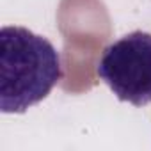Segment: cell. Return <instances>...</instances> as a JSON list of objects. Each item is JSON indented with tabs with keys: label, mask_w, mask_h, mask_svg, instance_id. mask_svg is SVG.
Instances as JSON below:
<instances>
[{
	"label": "cell",
	"mask_w": 151,
	"mask_h": 151,
	"mask_svg": "<svg viewBox=\"0 0 151 151\" xmlns=\"http://www.w3.org/2000/svg\"><path fill=\"white\" fill-rule=\"evenodd\" d=\"M0 43V109L22 114L45 100L62 78L60 55L48 39L25 27H2Z\"/></svg>",
	"instance_id": "cell-1"
},
{
	"label": "cell",
	"mask_w": 151,
	"mask_h": 151,
	"mask_svg": "<svg viewBox=\"0 0 151 151\" xmlns=\"http://www.w3.org/2000/svg\"><path fill=\"white\" fill-rule=\"evenodd\" d=\"M96 71L117 100L135 107L151 103V34L135 30L109 45Z\"/></svg>",
	"instance_id": "cell-2"
}]
</instances>
